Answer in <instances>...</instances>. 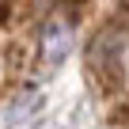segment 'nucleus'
I'll list each match as a JSON object with an SVG mask.
<instances>
[{
  "mask_svg": "<svg viewBox=\"0 0 129 129\" xmlns=\"http://www.w3.org/2000/svg\"><path fill=\"white\" fill-rule=\"evenodd\" d=\"M121 42H125V27L110 23L87 49V72L95 76L99 91H114L121 84Z\"/></svg>",
  "mask_w": 129,
  "mask_h": 129,
  "instance_id": "nucleus-1",
  "label": "nucleus"
},
{
  "mask_svg": "<svg viewBox=\"0 0 129 129\" xmlns=\"http://www.w3.org/2000/svg\"><path fill=\"white\" fill-rule=\"evenodd\" d=\"M38 4H42V0H0V27H4V30L23 27L27 19L38 15Z\"/></svg>",
  "mask_w": 129,
  "mask_h": 129,
  "instance_id": "nucleus-3",
  "label": "nucleus"
},
{
  "mask_svg": "<svg viewBox=\"0 0 129 129\" xmlns=\"http://www.w3.org/2000/svg\"><path fill=\"white\" fill-rule=\"evenodd\" d=\"M72 34H76V27H72V8L64 4V8H57V12L42 23V61H46V69H57V64L69 57Z\"/></svg>",
  "mask_w": 129,
  "mask_h": 129,
  "instance_id": "nucleus-2",
  "label": "nucleus"
}]
</instances>
